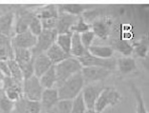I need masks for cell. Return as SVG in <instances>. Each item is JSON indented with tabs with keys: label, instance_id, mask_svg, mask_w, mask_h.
<instances>
[{
	"label": "cell",
	"instance_id": "1",
	"mask_svg": "<svg viewBox=\"0 0 149 113\" xmlns=\"http://www.w3.org/2000/svg\"><path fill=\"white\" fill-rule=\"evenodd\" d=\"M84 85L85 84H84L81 71L71 76L65 82H63L62 84L56 86L59 101L60 100H70V101H72L77 95L80 94Z\"/></svg>",
	"mask_w": 149,
	"mask_h": 113
},
{
	"label": "cell",
	"instance_id": "19",
	"mask_svg": "<svg viewBox=\"0 0 149 113\" xmlns=\"http://www.w3.org/2000/svg\"><path fill=\"white\" fill-rule=\"evenodd\" d=\"M33 75L39 78L42 74H44L52 66V62L47 57L45 53L39 54L33 58Z\"/></svg>",
	"mask_w": 149,
	"mask_h": 113
},
{
	"label": "cell",
	"instance_id": "41",
	"mask_svg": "<svg viewBox=\"0 0 149 113\" xmlns=\"http://www.w3.org/2000/svg\"><path fill=\"white\" fill-rule=\"evenodd\" d=\"M4 78H5V76L3 75V73H2L1 71H0V84H1V83H2L3 79H4Z\"/></svg>",
	"mask_w": 149,
	"mask_h": 113
},
{
	"label": "cell",
	"instance_id": "30",
	"mask_svg": "<svg viewBox=\"0 0 149 113\" xmlns=\"http://www.w3.org/2000/svg\"><path fill=\"white\" fill-rule=\"evenodd\" d=\"M71 110H72V101L60 100L53 108L42 113H71Z\"/></svg>",
	"mask_w": 149,
	"mask_h": 113
},
{
	"label": "cell",
	"instance_id": "24",
	"mask_svg": "<svg viewBox=\"0 0 149 113\" xmlns=\"http://www.w3.org/2000/svg\"><path fill=\"white\" fill-rule=\"evenodd\" d=\"M39 79V83L43 89L53 88L56 86V74L55 71V66H52L44 74H42Z\"/></svg>",
	"mask_w": 149,
	"mask_h": 113
},
{
	"label": "cell",
	"instance_id": "4",
	"mask_svg": "<svg viewBox=\"0 0 149 113\" xmlns=\"http://www.w3.org/2000/svg\"><path fill=\"white\" fill-rule=\"evenodd\" d=\"M43 92V88L39 83V79L33 75L30 78L24 79L22 82L23 97L30 101H40Z\"/></svg>",
	"mask_w": 149,
	"mask_h": 113
},
{
	"label": "cell",
	"instance_id": "20",
	"mask_svg": "<svg viewBox=\"0 0 149 113\" xmlns=\"http://www.w3.org/2000/svg\"><path fill=\"white\" fill-rule=\"evenodd\" d=\"M111 47L114 49V51H118L123 56H125V57L131 56L133 54V45L126 39L115 37L112 40Z\"/></svg>",
	"mask_w": 149,
	"mask_h": 113
},
{
	"label": "cell",
	"instance_id": "10",
	"mask_svg": "<svg viewBox=\"0 0 149 113\" xmlns=\"http://www.w3.org/2000/svg\"><path fill=\"white\" fill-rule=\"evenodd\" d=\"M36 16L35 11H30L20 8L15 12V18H16V23L15 25V34L22 33L28 31V27L32 19Z\"/></svg>",
	"mask_w": 149,
	"mask_h": 113
},
{
	"label": "cell",
	"instance_id": "8",
	"mask_svg": "<svg viewBox=\"0 0 149 113\" xmlns=\"http://www.w3.org/2000/svg\"><path fill=\"white\" fill-rule=\"evenodd\" d=\"M2 91L9 100L15 103L20 98L23 97L22 94V84L16 82L12 77H5L2 81Z\"/></svg>",
	"mask_w": 149,
	"mask_h": 113
},
{
	"label": "cell",
	"instance_id": "11",
	"mask_svg": "<svg viewBox=\"0 0 149 113\" xmlns=\"http://www.w3.org/2000/svg\"><path fill=\"white\" fill-rule=\"evenodd\" d=\"M104 88L105 86H103L102 85L94 84H89L83 86L81 94H82L84 104H85L87 109H95L97 100Z\"/></svg>",
	"mask_w": 149,
	"mask_h": 113
},
{
	"label": "cell",
	"instance_id": "25",
	"mask_svg": "<svg viewBox=\"0 0 149 113\" xmlns=\"http://www.w3.org/2000/svg\"><path fill=\"white\" fill-rule=\"evenodd\" d=\"M87 52V49L81 43L80 36L77 33H72V42H71L70 54L74 58H79Z\"/></svg>",
	"mask_w": 149,
	"mask_h": 113
},
{
	"label": "cell",
	"instance_id": "14",
	"mask_svg": "<svg viewBox=\"0 0 149 113\" xmlns=\"http://www.w3.org/2000/svg\"><path fill=\"white\" fill-rule=\"evenodd\" d=\"M39 102L42 108V112L50 110L51 108H53L59 102L58 93H57L56 88L43 89L41 98H40Z\"/></svg>",
	"mask_w": 149,
	"mask_h": 113
},
{
	"label": "cell",
	"instance_id": "38",
	"mask_svg": "<svg viewBox=\"0 0 149 113\" xmlns=\"http://www.w3.org/2000/svg\"><path fill=\"white\" fill-rule=\"evenodd\" d=\"M0 71L3 73V75H4L5 77H11L7 60H6V61H5V60H4V61H0Z\"/></svg>",
	"mask_w": 149,
	"mask_h": 113
},
{
	"label": "cell",
	"instance_id": "40",
	"mask_svg": "<svg viewBox=\"0 0 149 113\" xmlns=\"http://www.w3.org/2000/svg\"><path fill=\"white\" fill-rule=\"evenodd\" d=\"M85 113H99V112L96 111L95 109H87Z\"/></svg>",
	"mask_w": 149,
	"mask_h": 113
},
{
	"label": "cell",
	"instance_id": "27",
	"mask_svg": "<svg viewBox=\"0 0 149 113\" xmlns=\"http://www.w3.org/2000/svg\"><path fill=\"white\" fill-rule=\"evenodd\" d=\"M133 54L137 55L140 58H146L148 54V37L147 35L143 36L137 42L133 44Z\"/></svg>",
	"mask_w": 149,
	"mask_h": 113
},
{
	"label": "cell",
	"instance_id": "5",
	"mask_svg": "<svg viewBox=\"0 0 149 113\" xmlns=\"http://www.w3.org/2000/svg\"><path fill=\"white\" fill-rule=\"evenodd\" d=\"M57 33L56 29L52 31H46L43 29V32L36 37V46L31 49L33 57L35 58L36 56L45 53L48 49L56 42Z\"/></svg>",
	"mask_w": 149,
	"mask_h": 113
},
{
	"label": "cell",
	"instance_id": "31",
	"mask_svg": "<svg viewBox=\"0 0 149 113\" xmlns=\"http://www.w3.org/2000/svg\"><path fill=\"white\" fill-rule=\"evenodd\" d=\"M7 62H8V66H9L11 77L13 79H15L16 82L21 83V84H22V82H23V74H22V71H21V69H20L18 64L13 59L7 60Z\"/></svg>",
	"mask_w": 149,
	"mask_h": 113
},
{
	"label": "cell",
	"instance_id": "32",
	"mask_svg": "<svg viewBox=\"0 0 149 113\" xmlns=\"http://www.w3.org/2000/svg\"><path fill=\"white\" fill-rule=\"evenodd\" d=\"M91 31V25L90 23L84 20L82 16H79L77 18V22L74 23V26L71 29V32L72 33H77V34H82V33Z\"/></svg>",
	"mask_w": 149,
	"mask_h": 113
},
{
	"label": "cell",
	"instance_id": "9",
	"mask_svg": "<svg viewBox=\"0 0 149 113\" xmlns=\"http://www.w3.org/2000/svg\"><path fill=\"white\" fill-rule=\"evenodd\" d=\"M91 31L96 37L101 40H106L113 31V22L108 17L97 18L91 23Z\"/></svg>",
	"mask_w": 149,
	"mask_h": 113
},
{
	"label": "cell",
	"instance_id": "13",
	"mask_svg": "<svg viewBox=\"0 0 149 113\" xmlns=\"http://www.w3.org/2000/svg\"><path fill=\"white\" fill-rule=\"evenodd\" d=\"M13 111L15 113H41L42 108L40 102L30 101L22 97L15 103Z\"/></svg>",
	"mask_w": 149,
	"mask_h": 113
},
{
	"label": "cell",
	"instance_id": "37",
	"mask_svg": "<svg viewBox=\"0 0 149 113\" xmlns=\"http://www.w3.org/2000/svg\"><path fill=\"white\" fill-rule=\"evenodd\" d=\"M57 18H58V17H57ZM57 18H47V19H41V20H40L43 29H46V31H52V29H56V23H57Z\"/></svg>",
	"mask_w": 149,
	"mask_h": 113
},
{
	"label": "cell",
	"instance_id": "18",
	"mask_svg": "<svg viewBox=\"0 0 149 113\" xmlns=\"http://www.w3.org/2000/svg\"><path fill=\"white\" fill-rule=\"evenodd\" d=\"M94 6L87 4H62L57 6L58 13H67L74 16H81L84 12L90 11Z\"/></svg>",
	"mask_w": 149,
	"mask_h": 113
},
{
	"label": "cell",
	"instance_id": "22",
	"mask_svg": "<svg viewBox=\"0 0 149 113\" xmlns=\"http://www.w3.org/2000/svg\"><path fill=\"white\" fill-rule=\"evenodd\" d=\"M45 54L47 57L49 58L50 61L52 62V64L54 66L64 61V60H66L67 58L71 57L70 54H67L66 52H64L56 43H54V44L50 47L48 49V51L45 52Z\"/></svg>",
	"mask_w": 149,
	"mask_h": 113
},
{
	"label": "cell",
	"instance_id": "6",
	"mask_svg": "<svg viewBox=\"0 0 149 113\" xmlns=\"http://www.w3.org/2000/svg\"><path fill=\"white\" fill-rule=\"evenodd\" d=\"M112 72L113 71L97 68V66H82L81 68V74L84 80V84L86 85L102 82L109 77Z\"/></svg>",
	"mask_w": 149,
	"mask_h": 113
},
{
	"label": "cell",
	"instance_id": "34",
	"mask_svg": "<svg viewBox=\"0 0 149 113\" xmlns=\"http://www.w3.org/2000/svg\"><path fill=\"white\" fill-rule=\"evenodd\" d=\"M15 103L4 95V93H0V113H12L13 110Z\"/></svg>",
	"mask_w": 149,
	"mask_h": 113
},
{
	"label": "cell",
	"instance_id": "26",
	"mask_svg": "<svg viewBox=\"0 0 149 113\" xmlns=\"http://www.w3.org/2000/svg\"><path fill=\"white\" fill-rule=\"evenodd\" d=\"M37 18L47 19V18H57L58 17V9L56 5H46L35 11Z\"/></svg>",
	"mask_w": 149,
	"mask_h": 113
},
{
	"label": "cell",
	"instance_id": "36",
	"mask_svg": "<svg viewBox=\"0 0 149 113\" xmlns=\"http://www.w3.org/2000/svg\"><path fill=\"white\" fill-rule=\"evenodd\" d=\"M79 36H80L81 43H82V45L84 46V48H85L86 49H88L91 46L93 45L94 40H95V38H96V36H95L94 32L92 31L84 32V33H82V34H80Z\"/></svg>",
	"mask_w": 149,
	"mask_h": 113
},
{
	"label": "cell",
	"instance_id": "15",
	"mask_svg": "<svg viewBox=\"0 0 149 113\" xmlns=\"http://www.w3.org/2000/svg\"><path fill=\"white\" fill-rule=\"evenodd\" d=\"M116 66L121 75H130L138 71V66L136 59L132 56H123L116 59Z\"/></svg>",
	"mask_w": 149,
	"mask_h": 113
},
{
	"label": "cell",
	"instance_id": "33",
	"mask_svg": "<svg viewBox=\"0 0 149 113\" xmlns=\"http://www.w3.org/2000/svg\"><path fill=\"white\" fill-rule=\"evenodd\" d=\"M86 110V105L84 104L82 94L80 93L74 100H72V110H71V113H85Z\"/></svg>",
	"mask_w": 149,
	"mask_h": 113
},
{
	"label": "cell",
	"instance_id": "29",
	"mask_svg": "<svg viewBox=\"0 0 149 113\" xmlns=\"http://www.w3.org/2000/svg\"><path fill=\"white\" fill-rule=\"evenodd\" d=\"M130 88H131V91L133 92L134 97L136 99V102H137V108H136L137 113H148L146 108H145L143 94H141V90L137 88L136 85L133 84V83L130 84Z\"/></svg>",
	"mask_w": 149,
	"mask_h": 113
},
{
	"label": "cell",
	"instance_id": "2",
	"mask_svg": "<svg viewBox=\"0 0 149 113\" xmlns=\"http://www.w3.org/2000/svg\"><path fill=\"white\" fill-rule=\"evenodd\" d=\"M81 68H82V66L80 65L79 59L74 58L73 56L55 65V71L56 74V86H58L63 82H65L67 79L74 74L80 72Z\"/></svg>",
	"mask_w": 149,
	"mask_h": 113
},
{
	"label": "cell",
	"instance_id": "17",
	"mask_svg": "<svg viewBox=\"0 0 149 113\" xmlns=\"http://www.w3.org/2000/svg\"><path fill=\"white\" fill-rule=\"evenodd\" d=\"M79 17V16H74L71 14H67V13L59 12L56 27V32L57 34L71 32V29H72L74 23L77 22Z\"/></svg>",
	"mask_w": 149,
	"mask_h": 113
},
{
	"label": "cell",
	"instance_id": "42",
	"mask_svg": "<svg viewBox=\"0 0 149 113\" xmlns=\"http://www.w3.org/2000/svg\"><path fill=\"white\" fill-rule=\"evenodd\" d=\"M12 113H15V111H13V112H12Z\"/></svg>",
	"mask_w": 149,
	"mask_h": 113
},
{
	"label": "cell",
	"instance_id": "7",
	"mask_svg": "<svg viewBox=\"0 0 149 113\" xmlns=\"http://www.w3.org/2000/svg\"><path fill=\"white\" fill-rule=\"evenodd\" d=\"M82 66H97V68H105L108 71H114L116 69V59L110 58V59H101L95 57L91 55L89 52H86L85 54L81 57L77 58Z\"/></svg>",
	"mask_w": 149,
	"mask_h": 113
},
{
	"label": "cell",
	"instance_id": "35",
	"mask_svg": "<svg viewBox=\"0 0 149 113\" xmlns=\"http://www.w3.org/2000/svg\"><path fill=\"white\" fill-rule=\"evenodd\" d=\"M28 31L31 32L33 35H35L36 37H37V36L43 32V28H42L41 22H40V19L37 18L36 15L32 19V21L30 22Z\"/></svg>",
	"mask_w": 149,
	"mask_h": 113
},
{
	"label": "cell",
	"instance_id": "21",
	"mask_svg": "<svg viewBox=\"0 0 149 113\" xmlns=\"http://www.w3.org/2000/svg\"><path fill=\"white\" fill-rule=\"evenodd\" d=\"M13 60L17 63L20 68L33 63V57L31 49H18V48H13Z\"/></svg>",
	"mask_w": 149,
	"mask_h": 113
},
{
	"label": "cell",
	"instance_id": "12",
	"mask_svg": "<svg viewBox=\"0 0 149 113\" xmlns=\"http://www.w3.org/2000/svg\"><path fill=\"white\" fill-rule=\"evenodd\" d=\"M36 37L35 35H33L29 31L18 33V34H15L12 38L13 48L32 49L36 46Z\"/></svg>",
	"mask_w": 149,
	"mask_h": 113
},
{
	"label": "cell",
	"instance_id": "16",
	"mask_svg": "<svg viewBox=\"0 0 149 113\" xmlns=\"http://www.w3.org/2000/svg\"><path fill=\"white\" fill-rule=\"evenodd\" d=\"M15 11H10L0 16V34L13 38L15 35Z\"/></svg>",
	"mask_w": 149,
	"mask_h": 113
},
{
	"label": "cell",
	"instance_id": "3",
	"mask_svg": "<svg viewBox=\"0 0 149 113\" xmlns=\"http://www.w3.org/2000/svg\"><path fill=\"white\" fill-rule=\"evenodd\" d=\"M121 101L120 93L113 86H105L97 98L95 110L101 113L108 106H115Z\"/></svg>",
	"mask_w": 149,
	"mask_h": 113
},
{
	"label": "cell",
	"instance_id": "39",
	"mask_svg": "<svg viewBox=\"0 0 149 113\" xmlns=\"http://www.w3.org/2000/svg\"><path fill=\"white\" fill-rule=\"evenodd\" d=\"M9 8H11V6H3V5H0V16L3 15L6 12H10V11H13V10H8Z\"/></svg>",
	"mask_w": 149,
	"mask_h": 113
},
{
	"label": "cell",
	"instance_id": "23",
	"mask_svg": "<svg viewBox=\"0 0 149 113\" xmlns=\"http://www.w3.org/2000/svg\"><path fill=\"white\" fill-rule=\"evenodd\" d=\"M87 51L91 55L95 56V57L101 58V59L113 58L115 52L111 46H100V45H92L87 49Z\"/></svg>",
	"mask_w": 149,
	"mask_h": 113
},
{
	"label": "cell",
	"instance_id": "28",
	"mask_svg": "<svg viewBox=\"0 0 149 113\" xmlns=\"http://www.w3.org/2000/svg\"><path fill=\"white\" fill-rule=\"evenodd\" d=\"M71 42H72V32H69V33H61V34H57L55 43L62 49L64 52H66L67 54H70Z\"/></svg>",
	"mask_w": 149,
	"mask_h": 113
}]
</instances>
